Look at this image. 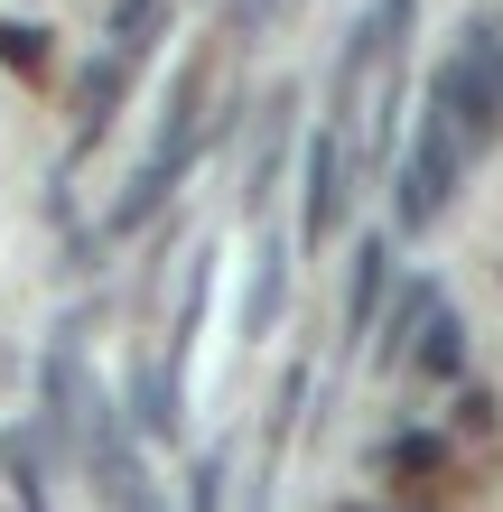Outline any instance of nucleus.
<instances>
[{"instance_id": "f257e3e1", "label": "nucleus", "mask_w": 503, "mask_h": 512, "mask_svg": "<svg viewBox=\"0 0 503 512\" xmlns=\"http://www.w3.org/2000/svg\"><path fill=\"white\" fill-rule=\"evenodd\" d=\"M205 84H215V56H187L168 84V112H159V140H150V168L122 187V205H112V233H140L159 215V205L177 196V177H187L196 159V140H205Z\"/></svg>"}, {"instance_id": "f03ea898", "label": "nucleus", "mask_w": 503, "mask_h": 512, "mask_svg": "<svg viewBox=\"0 0 503 512\" xmlns=\"http://www.w3.org/2000/svg\"><path fill=\"white\" fill-rule=\"evenodd\" d=\"M457 177H466V131L429 103L420 140H410V159H401V233H429L438 215H448V205H457Z\"/></svg>"}, {"instance_id": "7ed1b4c3", "label": "nucleus", "mask_w": 503, "mask_h": 512, "mask_svg": "<svg viewBox=\"0 0 503 512\" xmlns=\"http://www.w3.org/2000/svg\"><path fill=\"white\" fill-rule=\"evenodd\" d=\"M494 28H476V38H466L448 66H438V112H448V122L466 131V149L476 140H494V122H503V94H494Z\"/></svg>"}, {"instance_id": "20e7f679", "label": "nucleus", "mask_w": 503, "mask_h": 512, "mask_svg": "<svg viewBox=\"0 0 503 512\" xmlns=\"http://www.w3.org/2000/svg\"><path fill=\"white\" fill-rule=\"evenodd\" d=\"M345 177H354V159H345V131H308V205H299V252L336 243V215H345Z\"/></svg>"}, {"instance_id": "39448f33", "label": "nucleus", "mask_w": 503, "mask_h": 512, "mask_svg": "<svg viewBox=\"0 0 503 512\" xmlns=\"http://www.w3.org/2000/svg\"><path fill=\"white\" fill-rule=\"evenodd\" d=\"M122 75H131V56H122V47L84 66V84H75V140H66V159H84V149H94V140L112 131V112H122Z\"/></svg>"}, {"instance_id": "423d86ee", "label": "nucleus", "mask_w": 503, "mask_h": 512, "mask_svg": "<svg viewBox=\"0 0 503 512\" xmlns=\"http://www.w3.org/2000/svg\"><path fill=\"white\" fill-rule=\"evenodd\" d=\"M410 38V0H373V19L345 38V94H364V75H382Z\"/></svg>"}, {"instance_id": "0eeeda50", "label": "nucleus", "mask_w": 503, "mask_h": 512, "mask_svg": "<svg viewBox=\"0 0 503 512\" xmlns=\"http://www.w3.org/2000/svg\"><path fill=\"white\" fill-rule=\"evenodd\" d=\"M289 168V84H271V103H261V131H252V168H243V205H271Z\"/></svg>"}, {"instance_id": "6e6552de", "label": "nucleus", "mask_w": 503, "mask_h": 512, "mask_svg": "<svg viewBox=\"0 0 503 512\" xmlns=\"http://www.w3.org/2000/svg\"><path fill=\"white\" fill-rule=\"evenodd\" d=\"M429 308H438V289H429V280H410L401 298H382V308H373V364H382V373H401V364H410V336H420V317H429Z\"/></svg>"}, {"instance_id": "1a4fd4ad", "label": "nucleus", "mask_w": 503, "mask_h": 512, "mask_svg": "<svg viewBox=\"0 0 503 512\" xmlns=\"http://www.w3.org/2000/svg\"><path fill=\"white\" fill-rule=\"evenodd\" d=\"M84 457H94V485H103V503H150V475L131 466V438L112 429V419H94V429H84Z\"/></svg>"}, {"instance_id": "9d476101", "label": "nucleus", "mask_w": 503, "mask_h": 512, "mask_svg": "<svg viewBox=\"0 0 503 512\" xmlns=\"http://www.w3.org/2000/svg\"><path fill=\"white\" fill-rule=\"evenodd\" d=\"M280 289H289V233L252 252V289H243V336H271L280 326Z\"/></svg>"}, {"instance_id": "9b49d317", "label": "nucleus", "mask_w": 503, "mask_h": 512, "mask_svg": "<svg viewBox=\"0 0 503 512\" xmlns=\"http://www.w3.org/2000/svg\"><path fill=\"white\" fill-rule=\"evenodd\" d=\"M410 354H420V373H429V382H457V373H466V317L448 308V298H438V308L420 317Z\"/></svg>"}, {"instance_id": "f8f14e48", "label": "nucleus", "mask_w": 503, "mask_h": 512, "mask_svg": "<svg viewBox=\"0 0 503 512\" xmlns=\"http://www.w3.org/2000/svg\"><path fill=\"white\" fill-rule=\"evenodd\" d=\"M131 429L140 438H177V373L168 364H131Z\"/></svg>"}, {"instance_id": "ddd939ff", "label": "nucleus", "mask_w": 503, "mask_h": 512, "mask_svg": "<svg viewBox=\"0 0 503 512\" xmlns=\"http://www.w3.org/2000/svg\"><path fill=\"white\" fill-rule=\"evenodd\" d=\"M168 38V0H112V47L122 56H150Z\"/></svg>"}, {"instance_id": "4468645a", "label": "nucleus", "mask_w": 503, "mask_h": 512, "mask_svg": "<svg viewBox=\"0 0 503 512\" xmlns=\"http://www.w3.org/2000/svg\"><path fill=\"white\" fill-rule=\"evenodd\" d=\"M373 308H382V243L364 233V261H354V280H345V336H354V345H364Z\"/></svg>"}, {"instance_id": "2eb2a0df", "label": "nucleus", "mask_w": 503, "mask_h": 512, "mask_svg": "<svg viewBox=\"0 0 503 512\" xmlns=\"http://www.w3.org/2000/svg\"><path fill=\"white\" fill-rule=\"evenodd\" d=\"M0 466H10L19 503H47V466H38V438H28V429H0Z\"/></svg>"}, {"instance_id": "dca6fc26", "label": "nucleus", "mask_w": 503, "mask_h": 512, "mask_svg": "<svg viewBox=\"0 0 503 512\" xmlns=\"http://www.w3.org/2000/svg\"><path fill=\"white\" fill-rule=\"evenodd\" d=\"M429 466H448V438L438 429H401L392 438V475H429Z\"/></svg>"}, {"instance_id": "f3484780", "label": "nucleus", "mask_w": 503, "mask_h": 512, "mask_svg": "<svg viewBox=\"0 0 503 512\" xmlns=\"http://www.w3.org/2000/svg\"><path fill=\"white\" fill-rule=\"evenodd\" d=\"M299 410H308V373H280V401H271V447H289Z\"/></svg>"}, {"instance_id": "a211bd4d", "label": "nucleus", "mask_w": 503, "mask_h": 512, "mask_svg": "<svg viewBox=\"0 0 503 512\" xmlns=\"http://www.w3.org/2000/svg\"><path fill=\"white\" fill-rule=\"evenodd\" d=\"M289 10H299V0H224V19L243 28V38H261V28H280Z\"/></svg>"}, {"instance_id": "6ab92c4d", "label": "nucleus", "mask_w": 503, "mask_h": 512, "mask_svg": "<svg viewBox=\"0 0 503 512\" xmlns=\"http://www.w3.org/2000/svg\"><path fill=\"white\" fill-rule=\"evenodd\" d=\"M0 56H10V66H47V38L38 28H0Z\"/></svg>"}, {"instance_id": "aec40b11", "label": "nucleus", "mask_w": 503, "mask_h": 512, "mask_svg": "<svg viewBox=\"0 0 503 512\" xmlns=\"http://www.w3.org/2000/svg\"><path fill=\"white\" fill-rule=\"evenodd\" d=\"M187 494H196V503H224V457H205V466H196V485H187Z\"/></svg>"}, {"instance_id": "412c9836", "label": "nucleus", "mask_w": 503, "mask_h": 512, "mask_svg": "<svg viewBox=\"0 0 503 512\" xmlns=\"http://www.w3.org/2000/svg\"><path fill=\"white\" fill-rule=\"evenodd\" d=\"M494 94H503V56H494Z\"/></svg>"}]
</instances>
